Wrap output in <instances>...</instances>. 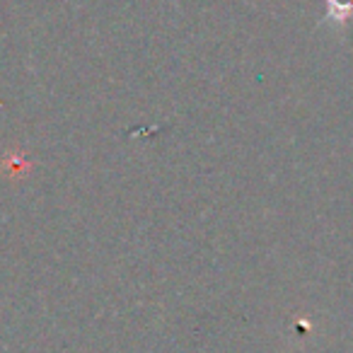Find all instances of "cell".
<instances>
[{"mask_svg":"<svg viewBox=\"0 0 353 353\" xmlns=\"http://www.w3.org/2000/svg\"><path fill=\"white\" fill-rule=\"evenodd\" d=\"M329 20L332 22H348L353 17V0H327Z\"/></svg>","mask_w":353,"mask_h":353,"instance_id":"1","label":"cell"}]
</instances>
